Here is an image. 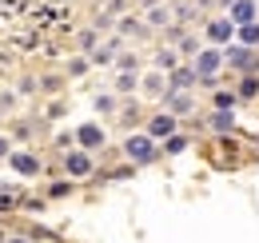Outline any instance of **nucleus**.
<instances>
[{
  "instance_id": "f257e3e1",
  "label": "nucleus",
  "mask_w": 259,
  "mask_h": 243,
  "mask_svg": "<svg viewBox=\"0 0 259 243\" xmlns=\"http://www.w3.org/2000/svg\"><path fill=\"white\" fill-rule=\"evenodd\" d=\"M220 68H224V52H220V48H203V52L195 56V64H192V72H195L199 84H215Z\"/></svg>"
},
{
  "instance_id": "f03ea898",
  "label": "nucleus",
  "mask_w": 259,
  "mask_h": 243,
  "mask_svg": "<svg viewBox=\"0 0 259 243\" xmlns=\"http://www.w3.org/2000/svg\"><path fill=\"white\" fill-rule=\"evenodd\" d=\"M124 152L132 155V164H140V168H148V164H156V140L144 132V136H128V144H124Z\"/></svg>"
},
{
  "instance_id": "7ed1b4c3",
  "label": "nucleus",
  "mask_w": 259,
  "mask_h": 243,
  "mask_svg": "<svg viewBox=\"0 0 259 243\" xmlns=\"http://www.w3.org/2000/svg\"><path fill=\"white\" fill-rule=\"evenodd\" d=\"M255 16H259L255 0H231V4H227V20H231L235 28H243V24H255Z\"/></svg>"
},
{
  "instance_id": "20e7f679",
  "label": "nucleus",
  "mask_w": 259,
  "mask_h": 243,
  "mask_svg": "<svg viewBox=\"0 0 259 243\" xmlns=\"http://www.w3.org/2000/svg\"><path fill=\"white\" fill-rule=\"evenodd\" d=\"M76 144H80V152H96L104 144V128L100 124H80L76 128Z\"/></svg>"
},
{
  "instance_id": "39448f33",
  "label": "nucleus",
  "mask_w": 259,
  "mask_h": 243,
  "mask_svg": "<svg viewBox=\"0 0 259 243\" xmlns=\"http://www.w3.org/2000/svg\"><path fill=\"white\" fill-rule=\"evenodd\" d=\"M64 172L72 176V180L92 176V155H88V152H68V155H64Z\"/></svg>"
},
{
  "instance_id": "423d86ee",
  "label": "nucleus",
  "mask_w": 259,
  "mask_h": 243,
  "mask_svg": "<svg viewBox=\"0 0 259 243\" xmlns=\"http://www.w3.org/2000/svg\"><path fill=\"white\" fill-rule=\"evenodd\" d=\"M231 32H235V24H231L227 16H215V20H207V40H211V48L227 44V40H231Z\"/></svg>"
},
{
  "instance_id": "0eeeda50",
  "label": "nucleus",
  "mask_w": 259,
  "mask_h": 243,
  "mask_svg": "<svg viewBox=\"0 0 259 243\" xmlns=\"http://www.w3.org/2000/svg\"><path fill=\"white\" fill-rule=\"evenodd\" d=\"M148 136H152V140H171V136H176V116H171V112L152 116V124H148Z\"/></svg>"
},
{
  "instance_id": "6e6552de",
  "label": "nucleus",
  "mask_w": 259,
  "mask_h": 243,
  "mask_svg": "<svg viewBox=\"0 0 259 243\" xmlns=\"http://www.w3.org/2000/svg\"><path fill=\"white\" fill-rule=\"evenodd\" d=\"M192 84H199L192 68H171V72H167V92H188Z\"/></svg>"
},
{
  "instance_id": "1a4fd4ad",
  "label": "nucleus",
  "mask_w": 259,
  "mask_h": 243,
  "mask_svg": "<svg viewBox=\"0 0 259 243\" xmlns=\"http://www.w3.org/2000/svg\"><path fill=\"white\" fill-rule=\"evenodd\" d=\"M163 104H167V112H171V116H188V112L195 108V100L188 96V92H167V96H163Z\"/></svg>"
},
{
  "instance_id": "9d476101",
  "label": "nucleus",
  "mask_w": 259,
  "mask_h": 243,
  "mask_svg": "<svg viewBox=\"0 0 259 243\" xmlns=\"http://www.w3.org/2000/svg\"><path fill=\"white\" fill-rule=\"evenodd\" d=\"M8 164H12L20 176H36V172H40V159H36V155H28V152H12V159H8Z\"/></svg>"
},
{
  "instance_id": "9b49d317",
  "label": "nucleus",
  "mask_w": 259,
  "mask_h": 243,
  "mask_svg": "<svg viewBox=\"0 0 259 243\" xmlns=\"http://www.w3.org/2000/svg\"><path fill=\"white\" fill-rule=\"evenodd\" d=\"M207 128H211V132H231V128H235V116H231V112H211V116H207Z\"/></svg>"
},
{
  "instance_id": "f8f14e48",
  "label": "nucleus",
  "mask_w": 259,
  "mask_h": 243,
  "mask_svg": "<svg viewBox=\"0 0 259 243\" xmlns=\"http://www.w3.org/2000/svg\"><path fill=\"white\" fill-rule=\"evenodd\" d=\"M235 104H239L235 92H215V96H211V108H215V112H235Z\"/></svg>"
},
{
  "instance_id": "ddd939ff",
  "label": "nucleus",
  "mask_w": 259,
  "mask_h": 243,
  "mask_svg": "<svg viewBox=\"0 0 259 243\" xmlns=\"http://www.w3.org/2000/svg\"><path fill=\"white\" fill-rule=\"evenodd\" d=\"M255 92H259V76H243V84L235 88V96H239V104H243V100H251Z\"/></svg>"
},
{
  "instance_id": "4468645a",
  "label": "nucleus",
  "mask_w": 259,
  "mask_h": 243,
  "mask_svg": "<svg viewBox=\"0 0 259 243\" xmlns=\"http://www.w3.org/2000/svg\"><path fill=\"white\" fill-rule=\"evenodd\" d=\"M239 44L243 48H259V24H243L239 28Z\"/></svg>"
},
{
  "instance_id": "2eb2a0df",
  "label": "nucleus",
  "mask_w": 259,
  "mask_h": 243,
  "mask_svg": "<svg viewBox=\"0 0 259 243\" xmlns=\"http://www.w3.org/2000/svg\"><path fill=\"white\" fill-rule=\"evenodd\" d=\"M184 148H188V136H180V132H176L171 140H163V152H167V155H180Z\"/></svg>"
},
{
  "instance_id": "dca6fc26",
  "label": "nucleus",
  "mask_w": 259,
  "mask_h": 243,
  "mask_svg": "<svg viewBox=\"0 0 259 243\" xmlns=\"http://www.w3.org/2000/svg\"><path fill=\"white\" fill-rule=\"evenodd\" d=\"M180 52H188V56H199L203 48H199V40H195V36H184V32H180Z\"/></svg>"
},
{
  "instance_id": "f3484780",
  "label": "nucleus",
  "mask_w": 259,
  "mask_h": 243,
  "mask_svg": "<svg viewBox=\"0 0 259 243\" xmlns=\"http://www.w3.org/2000/svg\"><path fill=\"white\" fill-rule=\"evenodd\" d=\"M96 112H116V96H96Z\"/></svg>"
},
{
  "instance_id": "a211bd4d",
  "label": "nucleus",
  "mask_w": 259,
  "mask_h": 243,
  "mask_svg": "<svg viewBox=\"0 0 259 243\" xmlns=\"http://www.w3.org/2000/svg\"><path fill=\"white\" fill-rule=\"evenodd\" d=\"M116 88H120V92H132V88H136V76H132V72H124V76L116 80Z\"/></svg>"
},
{
  "instance_id": "6ab92c4d",
  "label": "nucleus",
  "mask_w": 259,
  "mask_h": 243,
  "mask_svg": "<svg viewBox=\"0 0 259 243\" xmlns=\"http://www.w3.org/2000/svg\"><path fill=\"white\" fill-rule=\"evenodd\" d=\"M68 191H72V183H52V187H48L52 199H60V195H68Z\"/></svg>"
},
{
  "instance_id": "aec40b11",
  "label": "nucleus",
  "mask_w": 259,
  "mask_h": 243,
  "mask_svg": "<svg viewBox=\"0 0 259 243\" xmlns=\"http://www.w3.org/2000/svg\"><path fill=\"white\" fill-rule=\"evenodd\" d=\"M160 64H163V68H176V52H167V48H163V52H160Z\"/></svg>"
},
{
  "instance_id": "412c9836",
  "label": "nucleus",
  "mask_w": 259,
  "mask_h": 243,
  "mask_svg": "<svg viewBox=\"0 0 259 243\" xmlns=\"http://www.w3.org/2000/svg\"><path fill=\"white\" fill-rule=\"evenodd\" d=\"M152 24H167V8H156V12H152Z\"/></svg>"
},
{
  "instance_id": "4be33fe9",
  "label": "nucleus",
  "mask_w": 259,
  "mask_h": 243,
  "mask_svg": "<svg viewBox=\"0 0 259 243\" xmlns=\"http://www.w3.org/2000/svg\"><path fill=\"white\" fill-rule=\"evenodd\" d=\"M88 72V60H72V76H84Z\"/></svg>"
},
{
  "instance_id": "5701e85b",
  "label": "nucleus",
  "mask_w": 259,
  "mask_h": 243,
  "mask_svg": "<svg viewBox=\"0 0 259 243\" xmlns=\"http://www.w3.org/2000/svg\"><path fill=\"white\" fill-rule=\"evenodd\" d=\"M8 243H24V239H8Z\"/></svg>"
},
{
  "instance_id": "b1692460",
  "label": "nucleus",
  "mask_w": 259,
  "mask_h": 243,
  "mask_svg": "<svg viewBox=\"0 0 259 243\" xmlns=\"http://www.w3.org/2000/svg\"><path fill=\"white\" fill-rule=\"evenodd\" d=\"M0 152H4V140H0Z\"/></svg>"
}]
</instances>
